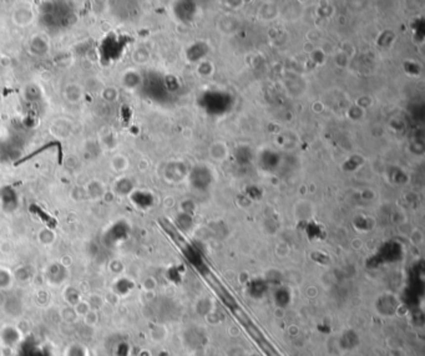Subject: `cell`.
Listing matches in <instances>:
<instances>
[{"instance_id": "6", "label": "cell", "mask_w": 425, "mask_h": 356, "mask_svg": "<svg viewBox=\"0 0 425 356\" xmlns=\"http://www.w3.org/2000/svg\"><path fill=\"white\" fill-rule=\"evenodd\" d=\"M121 83L128 90H135L141 83V76L135 70H126L121 76Z\"/></svg>"}, {"instance_id": "1", "label": "cell", "mask_w": 425, "mask_h": 356, "mask_svg": "<svg viewBox=\"0 0 425 356\" xmlns=\"http://www.w3.org/2000/svg\"><path fill=\"white\" fill-rule=\"evenodd\" d=\"M50 49V39L44 33H38L33 35L28 44V51L30 55L35 57H42L49 52Z\"/></svg>"}, {"instance_id": "9", "label": "cell", "mask_w": 425, "mask_h": 356, "mask_svg": "<svg viewBox=\"0 0 425 356\" xmlns=\"http://www.w3.org/2000/svg\"><path fill=\"white\" fill-rule=\"evenodd\" d=\"M23 95L25 97L26 101L29 102H37L42 99V90L37 83H29L26 85L23 90Z\"/></svg>"}, {"instance_id": "7", "label": "cell", "mask_w": 425, "mask_h": 356, "mask_svg": "<svg viewBox=\"0 0 425 356\" xmlns=\"http://www.w3.org/2000/svg\"><path fill=\"white\" fill-rule=\"evenodd\" d=\"M132 181L128 177H121L114 185V192L118 196H128L132 192Z\"/></svg>"}, {"instance_id": "10", "label": "cell", "mask_w": 425, "mask_h": 356, "mask_svg": "<svg viewBox=\"0 0 425 356\" xmlns=\"http://www.w3.org/2000/svg\"><path fill=\"white\" fill-rule=\"evenodd\" d=\"M100 96L106 102H115L119 99V90L115 86H105L100 90Z\"/></svg>"}, {"instance_id": "15", "label": "cell", "mask_w": 425, "mask_h": 356, "mask_svg": "<svg viewBox=\"0 0 425 356\" xmlns=\"http://www.w3.org/2000/svg\"><path fill=\"white\" fill-rule=\"evenodd\" d=\"M5 68H6V65H5V63H4V59L0 56V74H3L4 69Z\"/></svg>"}, {"instance_id": "14", "label": "cell", "mask_w": 425, "mask_h": 356, "mask_svg": "<svg viewBox=\"0 0 425 356\" xmlns=\"http://www.w3.org/2000/svg\"><path fill=\"white\" fill-rule=\"evenodd\" d=\"M97 320H99V316H97V313L95 312V310H90V312H87L86 314L84 315V321H85L86 325H89V326L96 325Z\"/></svg>"}, {"instance_id": "8", "label": "cell", "mask_w": 425, "mask_h": 356, "mask_svg": "<svg viewBox=\"0 0 425 356\" xmlns=\"http://www.w3.org/2000/svg\"><path fill=\"white\" fill-rule=\"evenodd\" d=\"M110 167L112 168V171L121 173V172H125L128 168V157L124 156V155H114V156L110 158Z\"/></svg>"}, {"instance_id": "11", "label": "cell", "mask_w": 425, "mask_h": 356, "mask_svg": "<svg viewBox=\"0 0 425 356\" xmlns=\"http://www.w3.org/2000/svg\"><path fill=\"white\" fill-rule=\"evenodd\" d=\"M100 145H101V147L106 148V150H114V148H116V145H118V138H116L114 133L109 132L106 135L101 136Z\"/></svg>"}, {"instance_id": "13", "label": "cell", "mask_w": 425, "mask_h": 356, "mask_svg": "<svg viewBox=\"0 0 425 356\" xmlns=\"http://www.w3.org/2000/svg\"><path fill=\"white\" fill-rule=\"evenodd\" d=\"M39 240L40 243H42V244L45 245L51 244L55 240V233L52 231H50V229H42L39 233Z\"/></svg>"}, {"instance_id": "5", "label": "cell", "mask_w": 425, "mask_h": 356, "mask_svg": "<svg viewBox=\"0 0 425 356\" xmlns=\"http://www.w3.org/2000/svg\"><path fill=\"white\" fill-rule=\"evenodd\" d=\"M84 192L90 199H100L106 195V187H105V183L100 180H91L85 185Z\"/></svg>"}, {"instance_id": "12", "label": "cell", "mask_w": 425, "mask_h": 356, "mask_svg": "<svg viewBox=\"0 0 425 356\" xmlns=\"http://www.w3.org/2000/svg\"><path fill=\"white\" fill-rule=\"evenodd\" d=\"M149 59V52L144 49V47H137L133 50L132 52V60L136 64H144L146 63Z\"/></svg>"}, {"instance_id": "3", "label": "cell", "mask_w": 425, "mask_h": 356, "mask_svg": "<svg viewBox=\"0 0 425 356\" xmlns=\"http://www.w3.org/2000/svg\"><path fill=\"white\" fill-rule=\"evenodd\" d=\"M63 96L69 104L78 105L85 97V91H84V87L78 82H70L68 85H65L63 90Z\"/></svg>"}, {"instance_id": "4", "label": "cell", "mask_w": 425, "mask_h": 356, "mask_svg": "<svg viewBox=\"0 0 425 356\" xmlns=\"http://www.w3.org/2000/svg\"><path fill=\"white\" fill-rule=\"evenodd\" d=\"M50 132L58 138H68L73 133V122L66 119H58L50 125Z\"/></svg>"}, {"instance_id": "2", "label": "cell", "mask_w": 425, "mask_h": 356, "mask_svg": "<svg viewBox=\"0 0 425 356\" xmlns=\"http://www.w3.org/2000/svg\"><path fill=\"white\" fill-rule=\"evenodd\" d=\"M35 19V13L32 6L21 4L16 6L11 14V20L19 28H28L30 24H33Z\"/></svg>"}]
</instances>
